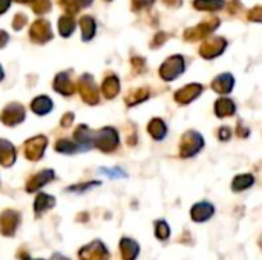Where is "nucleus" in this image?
I'll return each mask as SVG.
<instances>
[{"label":"nucleus","instance_id":"f257e3e1","mask_svg":"<svg viewBox=\"0 0 262 260\" xmlns=\"http://www.w3.org/2000/svg\"><path fill=\"white\" fill-rule=\"evenodd\" d=\"M78 256H80V260H109V251L103 242L94 241L84 245L80 250Z\"/></svg>","mask_w":262,"mask_h":260},{"label":"nucleus","instance_id":"f03ea898","mask_svg":"<svg viewBox=\"0 0 262 260\" xmlns=\"http://www.w3.org/2000/svg\"><path fill=\"white\" fill-rule=\"evenodd\" d=\"M20 224V215L12 211V210H6L2 213L0 216V231L3 236H14L17 227Z\"/></svg>","mask_w":262,"mask_h":260},{"label":"nucleus","instance_id":"7ed1b4c3","mask_svg":"<svg viewBox=\"0 0 262 260\" xmlns=\"http://www.w3.org/2000/svg\"><path fill=\"white\" fill-rule=\"evenodd\" d=\"M213 213H215V207L210 202H198L196 205H193L190 211L192 219L195 222H206L213 216Z\"/></svg>","mask_w":262,"mask_h":260},{"label":"nucleus","instance_id":"20e7f679","mask_svg":"<svg viewBox=\"0 0 262 260\" xmlns=\"http://www.w3.org/2000/svg\"><path fill=\"white\" fill-rule=\"evenodd\" d=\"M120 251L123 260H135L140 254V245L129 238H123L120 242Z\"/></svg>","mask_w":262,"mask_h":260},{"label":"nucleus","instance_id":"39448f33","mask_svg":"<svg viewBox=\"0 0 262 260\" xmlns=\"http://www.w3.org/2000/svg\"><path fill=\"white\" fill-rule=\"evenodd\" d=\"M54 205H55V199H54V198H51V196H48V195H38L37 199H35V205H34L35 215L40 216L41 213H45L46 210H49V208L54 207Z\"/></svg>","mask_w":262,"mask_h":260},{"label":"nucleus","instance_id":"423d86ee","mask_svg":"<svg viewBox=\"0 0 262 260\" xmlns=\"http://www.w3.org/2000/svg\"><path fill=\"white\" fill-rule=\"evenodd\" d=\"M155 236L160 241H167L170 236V228L166 221H157L155 222Z\"/></svg>","mask_w":262,"mask_h":260},{"label":"nucleus","instance_id":"0eeeda50","mask_svg":"<svg viewBox=\"0 0 262 260\" xmlns=\"http://www.w3.org/2000/svg\"><path fill=\"white\" fill-rule=\"evenodd\" d=\"M252 184H253V178H252V176H249V175L239 176V178H236L235 182H233V190H235V192H241V190L249 188Z\"/></svg>","mask_w":262,"mask_h":260},{"label":"nucleus","instance_id":"6e6552de","mask_svg":"<svg viewBox=\"0 0 262 260\" xmlns=\"http://www.w3.org/2000/svg\"><path fill=\"white\" fill-rule=\"evenodd\" d=\"M100 172L104 173V175H107V176H112V178H114V176H115V178H118V176H120V178H124V176H126L124 172H121V170H107V169H101Z\"/></svg>","mask_w":262,"mask_h":260},{"label":"nucleus","instance_id":"1a4fd4ad","mask_svg":"<svg viewBox=\"0 0 262 260\" xmlns=\"http://www.w3.org/2000/svg\"><path fill=\"white\" fill-rule=\"evenodd\" d=\"M51 260H71V259L64 257V256H63V254H60V253H54V254H52V257H51Z\"/></svg>","mask_w":262,"mask_h":260},{"label":"nucleus","instance_id":"9d476101","mask_svg":"<svg viewBox=\"0 0 262 260\" xmlns=\"http://www.w3.org/2000/svg\"><path fill=\"white\" fill-rule=\"evenodd\" d=\"M26 260H43V259H26Z\"/></svg>","mask_w":262,"mask_h":260}]
</instances>
